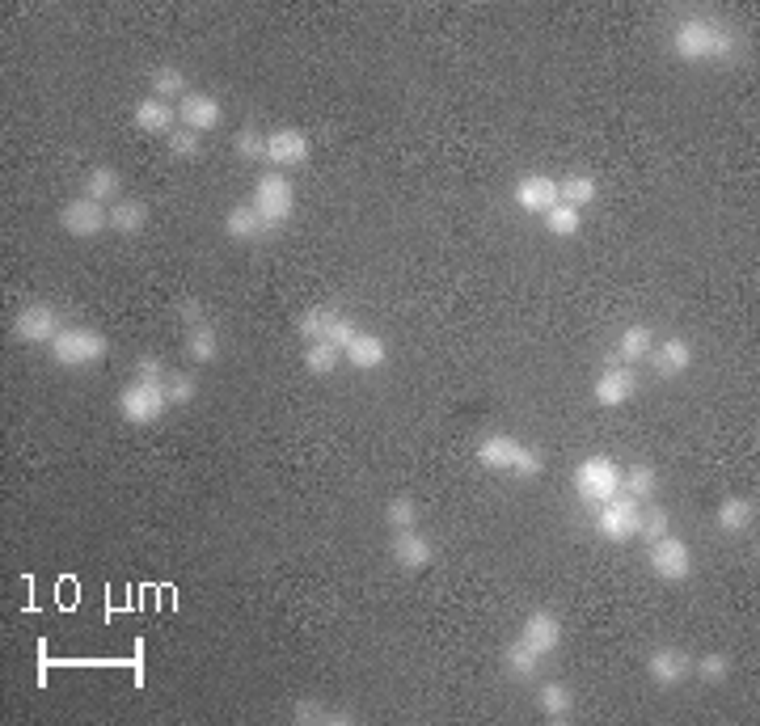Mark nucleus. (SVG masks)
<instances>
[{
  "label": "nucleus",
  "mask_w": 760,
  "mask_h": 726,
  "mask_svg": "<svg viewBox=\"0 0 760 726\" xmlns=\"http://www.w3.org/2000/svg\"><path fill=\"white\" fill-rule=\"evenodd\" d=\"M668 43L684 64H714V60H731L735 34L731 26L714 22V17H680Z\"/></svg>",
  "instance_id": "f257e3e1"
},
{
  "label": "nucleus",
  "mask_w": 760,
  "mask_h": 726,
  "mask_svg": "<svg viewBox=\"0 0 760 726\" xmlns=\"http://www.w3.org/2000/svg\"><path fill=\"white\" fill-rule=\"evenodd\" d=\"M478 465L490 469V473H511V477H520V482H532V477H541V469H545L541 452L520 444V439L507 435V431H494V435L482 439L478 444Z\"/></svg>",
  "instance_id": "f03ea898"
},
{
  "label": "nucleus",
  "mask_w": 760,
  "mask_h": 726,
  "mask_svg": "<svg viewBox=\"0 0 760 726\" xmlns=\"http://www.w3.org/2000/svg\"><path fill=\"white\" fill-rule=\"evenodd\" d=\"M250 207L258 212V220L275 233V228H283V224L292 220V212H296V186L288 182V174H283V169H266V174L254 182Z\"/></svg>",
  "instance_id": "7ed1b4c3"
},
{
  "label": "nucleus",
  "mask_w": 760,
  "mask_h": 726,
  "mask_svg": "<svg viewBox=\"0 0 760 726\" xmlns=\"http://www.w3.org/2000/svg\"><path fill=\"white\" fill-rule=\"evenodd\" d=\"M106 355H110V342L93 326H64L51 338V359L60 363V368H93V363H102Z\"/></svg>",
  "instance_id": "20e7f679"
},
{
  "label": "nucleus",
  "mask_w": 760,
  "mask_h": 726,
  "mask_svg": "<svg viewBox=\"0 0 760 726\" xmlns=\"http://www.w3.org/2000/svg\"><path fill=\"white\" fill-rule=\"evenodd\" d=\"M575 490H579V499L587 507H600L608 503L613 494H621V465L613 461V456H583V461L575 465Z\"/></svg>",
  "instance_id": "39448f33"
},
{
  "label": "nucleus",
  "mask_w": 760,
  "mask_h": 726,
  "mask_svg": "<svg viewBox=\"0 0 760 726\" xmlns=\"http://www.w3.org/2000/svg\"><path fill=\"white\" fill-rule=\"evenodd\" d=\"M165 410H169L165 380H131V385L119 393V414L127 418L131 427H152V423H161Z\"/></svg>",
  "instance_id": "423d86ee"
},
{
  "label": "nucleus",
  "mask_w": 760,
  "mask_h": 726,
  "mask_svg": "<svg viewBox=\"0 0 760 726\" xmlns=\"http://www.w3.org/2000/svg\"><path fill=\"white\" fill-rule=\"evenodd\" d=\"M646 562H651V575L659 583H689L693 579V549L684 537L663 532L659 541L646 545Z\"/></svg>",
  "instance_id": "0eeeda50"
},
{
  "label": "nucleus",
  "mask_w": 760,
  "mask_h": 726,
  "mask_svg": "<svg viewBox=\"0 0 760 726\" xmlns=\"http://www.w3.org/2000/svg\"><path fill=\"white\" fill-rule=\"evenodd\" d=\"M642 524V499H630V494H613L608 503L596 507V532L613 545H630L638 537Z\"/></svg>",
  "instance_id": "6e6552de"
},
{
  "label": "nucleus",
  "mask_w": 760,
  "mask_h": 726,
  "mask_svg": "<svg viewBox=\"0 0 760 726\" xmlns=\"http://www.w3.org/2000/svg\"><path fill=\"white\" fill-rule=\"evenodd\" d=\"M64 326H60V313L51 309L47 300H30V304H22L17 309V317H13V338L17 342H26V347H51V338L60 334Z\"/></svg>",
  "instance_id": "1a4fd4ad"
},
{
  "label": "nucleus",
  "mask_w": 760,
  "mask_h": 726,
  "mask_svg": "<svg viewBox=\"0 0 760 726\" xmlns=\"http://www.w3.org/2000/svg\"><path fill=\"white\" fill-rule=\"evenodd\" d=\"M60 228L76 241H89V237H98L110 228V212H106V203L89 199V195H76L60 207Z\"/></svg>",
  "instance_id": "9d476101"
},
{
  "label": "nucleus",
  "mask_w": 760,
  "mask_h": 726,
  "mask_svg": "<svg viewBox=\"0 0 760 726\" xmlns=\"http://www.w3.org/2000/svg\"><path fill=\"white\" fill-rule=\"evenodd\" d=\"M309 152H313V140L304 136L300 127H275L271 136H266V161L275 169H296L309 161Z\"/></svg>",
  "instance_id": "9b49d317"
},
{
  "label": "nucleus",
  "mask_w": 760,
  "mask_h": 726,
  "mask_svg": "<svg viewBox=\"0 0 760 726\" xmlns=\"http://www.w3.org/2000/svg\"><path fill=\"white\" fill-rule=\"evenodd\" d=\"M634 389H638V376H634L630 363L608 359V368L596 376V406H604V410L625 406V401L634 397Z\"/></svg>",
  "instance_id": "f8f14e48"
},
{
  "label": "nucleus",
  "mask_w": 760,
  "mask_h": 726,
  "mask_svg": "<svg viewBox=\"0 0 760 726\" xmlns=\"http://www.w3.org/2000/svg\"><path fill=\"white\" fill-rule=\"evenodd\" d=\"M389 553H393V562L402 566L406 575H418V570L431 566V541H427L418 528H393Z\"/></svg>",
  "instance_id": "ddd939ff"
},
{
  "label": "nucleus",
  "mask_w": 760,
  "mask_h": 726,
  "mask_svg": "<svg viewBox=\"0 0 760 726\" xmlns=\"http://www.w3.org/2000/svg\"><path fill=\"white\" fill-rule=\"evenodd\" d=\"M511 195H516V207H520V212H528V216H545L554 203H562V199H558V182L549 178V174H528V178H520Z\"/></svg>",
  "instance_id": "4468645a"
},
{
  "label": "nucleus",
  "mask_w": 760,
  "mask_h": 726,
  "mask_svg": "<svg viewBox=\"0 0 760 726\" xmlns=\"http://www.w3.org/2000/svg\"><path fill=\"white\" fill-rule=\"evenodd\" d=\"M520 642H528L541 659H549L562 646V621L549 613V608H537V613H528V621L520 629Z\"/></svg>",
  "instance_id": "2eb2a0df"
},
{
  "label": "nucleus",
  "mask_w": 760,
  "mask_h": 726,
  "mask_svg": "<svg viewBox=\"0 0 760 726\" xmlns=\"http://www.w3.org/2000/svg\"><path fill=\"white\" fill-rule=\"evenodd\" d=\"M220 119H224V106L212 98V93H195L190 89L186 98L178 102V123L182 127H190V131H212V127H220Z\"/></svg>",
  "instance_id": "dca6fc26"
},
{
  "label": "nucleus",
  "mask_w": 760,
  "mask_h": 726,
  "mask_svg": "<svg viewBox=\"0 0 760 726\" xmlns=\"http://www.w3.org/2000/svg\"><path fill=\"white\" fill-rule=\"evenodd\" d=\"M651 368H655V376L659 380H676V376H684L693 368V347L684 338H663L659 347H651Z\"/></svg>",
  "instance_id": "f3484780"
},
{
  "label": "nucleus",
  "mask_w": 760,
  "mask_h": 726,
  "mask_svg": "<svg viewBox=\"0 0 760 726\" xmlns=\"http://www.w3.org/2000/svg\"><path fill=\"white\" fill-rule=\"evenodd\" d=\"M646 672H651V680L659 689H676L684 676H693V659L684 651H676V646H659V651L646 659Z\"/></svg>",
  "instance_id": "a211bd4d"
},
{
  "label": "nucleus",
  "mask_w": 760,
  "mask_h": 726,
  "mask_svg": "<svg viewBox=\"0 0 760 726\" xmlns=\"http://www.w3.org/2000/svg\"><path fill=\"white\" fill-rule=\"evenodd\" d=\"M342 359H347V368H355V372H376L380 363L389 359V347H385V338H380V334L359 330V334L347 342V351H342Z\"/></svg>",
  "instance_id": "6ab92c4d"
},
{
  "label": "nucleus",
  "mask_w": 760,
  "mask_h": 726,
  "mask_svg": "<svg viewBox=\"0 0 760 726\" xmlns=\"http://www.w3.org/2000/svg\"><path fill=\"white\" fill-rule=\"evenodd\" d=\"M174 123H178V106L174 102H161V98L136 102V131H144V136H165L169 140Z\"/></svg>",
  "instance_id": "aec40b11"
},
{
  "label": "nucleus",
  "mask_w": 760,
  "mask_h": 726,
  "mask_svg": "<svg viewBox=\"0 0 760 726\" xmlns=\"http://www.w3.org/2000/svg\"><path fill=\"white\" fill-rule=\"evenodd\" d=\"M224 237L228 241H245V245H254V241H266L271 237V228H266L258 220V212L250 203H237V207H228V216H224Z\"/></svg>",
  "instance_id": "412c9836"
},
{
  "label": "nucleus",
  "mask_w": 760,
  "mask_h": 726,
  "mask_svg": "<svg viewBox=\"0 0 760 726\" xmlns=\"http://www.w3.org/2000/svg\"><path fill=\"white\" fill-rule=\"evenodd\" d=\"M537 710L549 722H566L570 714H575V693H570L562 680H549V684H541V693H537Z\"/></svg>",
  "instance_id": "4be33fe9"
},
{
  "label": "nucleus",
  "mask_w": 760,
  "mask_h": 726,
  "mask_svg": "<svg viewBox=\"0 0 760 726\" xmlns=\"http://www.w3.org/2000/svg\"><path fill=\"white\" fill-rule=\"evenodd\" d=\"M85 195L98 203H119L123 199V174L114 165H93L85 174Z\"/></svg>",
  "instance_id": "5701e85b"
},
{
  "label": "nucleus",
  "mask_w": 760,
  "mask_h": 726,
  "mask_svg": "<svg viewBox=\"0 0 760 726\" xmlns=\"http://www.w3.org/2000/svg\"><path fill=\"white\" fill-rule=\"evenodd\" d=\"M144 224H148V207L140 199H119V203H110V228L119 237H140L144 233Z\"/></svg>",
  "instance_id": "b1692460"
},
{
  "label": "nucleus",
  "mask_w": 760,
  "mask_h": 726,
  "mask_svg": "<svg viewBox=\"0 0 760 726\" xmlns=\"http://www.w3.org/2000/svg\"><path fill=\"white\" fill-rule=\"evenodd\" d=\"M714 520H718L722 532H748L752 520H756V503H752V499H739V494H731V499H722V503H718Z\"/></svg>",
  "instance_id": "393cba45"
},
{
  "label": "nucleus",
  "mask_w": 760,
  "mask_h": 726,
  "mask_svg": "<svg viewBox=\"0 0 760 726\" xmlns=\"http://www.w3.org/2000/svg\"><path fill=\"white\" fill-rule=\"evenodd\" d=\"M292 718L300 726H342V722H351V714H338V710H326V701H317V697H300L292 705Z\"/></svg>",
  "instance_id": "a878e982"
},
{
  "label": "nucleus",
  "mask_w": 760,
  "mask_h": 726,
  "mask_svg": "<svg viewBox=\"0 0 760 726\" xmlns=\"http://www.w3.org/2000/svg\"><path fill=\"white\" fill-rule=\"evenodd\" d=\"M186 72L178 64H161L157 72H152V98H161V102H182L186 98Z\"/></svg>",
  "instance_id": "bb28decb"
},
{
  "label": "nucleus",
  "mask_w": 760,
  "mask_h": 726,
  "mask_svg": "<svg viewBox=\"0 0 760 726\" xmlns=\"http://www.w3.org/2000/svg\"><path fill=\"white\" fill-rule=\"evenodd\" d=\"M186 355L195 359V363H212V359L220 355V334H216L212 321H203V326L186 330Z\"/></svg>",
  "instance_id": "cd10ccee"
},
{
  "label": "nucleus",
  "mask_w": 760,
  "mask_h": 726,
  "mask_svg": "<svg viewBox=\"0 0 760 726\" xmlns=\"http://www.w3.org/2000/svg\"><path fill=\"white\" fill-rule=\"evenodd\" d=\"M651 347H655L651 326H630V330H621L617 355H621V363H642L646 355H651Z\"/></svg>",
  "instance_id": "c85d7f7f"
},
{
  "label": "nucleus",
  "mask_w": 760,
  "mask_h": 726,
  "mask_svg": "<svg viewBox=\"0 0 760 726\" xmlns=\"http://www.w3.org/2000/svg\"><path fill=\"white\" fill-rule=\"evenodd\" d=\"M338 363H342V351L334 342H309V347H304V368H309V376H317V380L334 376Z\"/></svg>",
  "instance_id": "c756f323"
},
{
  "label": "nucleus",
  "mask_w": 760,
  "mask_h": 726,
  "mask_svg": "<svg viewBox=\"0 0 760 726\" xmlns=\"http://www.w3.org/2000/svg\"><path fill=\"white\" fill-rule=\"evenodd\" d=\"M558 199L583 212L587 203H596V178H592V174H570V178H562V182H558Z\"/></svg>",
  "instance_id": "7c9ffc66"
},
{
  "label": "nucleus",
  "mask_w": 760,
  "mask_h": 726,
  "mask_svg": "<svg viewBox=\"0 0 760 726\" xmlns=\"http://www.w3.org/2000/svg\"><path fill=\"white\" fill-rule=\"evenodd\" d=\"M659 486V477L651 465H630V469H621V494H630V499H651Z\"/></svg>",
  "instance_id": "2f4dec72"
},
{
  "label": "nucleus",
  "mask_w": 760,
  "mask_h": 726,
  "mask_svg": "<svg viewBox=\"0 0 760 726\" xmlns=\"http://www.w3.org/2000/svg\"><path fill=\"white\" fill-rule=\"evenodd\" d=\"M545 228H549L554 237L566 241V237H575L579 228H583V212H579V207H570V203H554V207L545 212Z\"/></svg>",
  "instance_id": "473e14b6"
},
{
  "label": "nucleus",
  "mask_w": 760,
  "mask_h": 726,
  "mask_svg": "<svg viewBox=\"0 0 760 726\" xmlns=\"http://www.w3.org/2000/svg\"><path fill=\"white\" fill-rule=\"evenodd\" d=\"M503 659H507V672L516 676V680H532V676H537V667H541V655L532 651L528 642H520V638L507 646V655H503Z\"/></svg>",
  "instance_id": "72a5a7b5"
},
{
  "label": "nucleus",
  "mask_w": 760,
  "mask_h": 726,
  "mask_svg": "<svg viewBox=\"0 0 760 726\" xmlns=\"http://www.w3.org/2000/svg\"><path fill=\"white\" fill-rule=\"evenodd\" d=\"M663 532H672V520H668V507H659V503H642V524H638V537L651 545L659 541Z\"/></svg>",
  "instance_id": "f704fd0d"
},
{
  "label": "nucleus",
  "mask_w": 760,
  "mask_h": 726,
  "mask_svg": "<svg viewBox=\"0 0 760 726\" xmlns=\"http://www.w3.org/2000/svg\"><path fill=\"white\" fill-rule=\"evenodd\" d=\"M385 520H389V528H418V503L410 494H393L385 507Z\"/></svg>",
  "instance_id": "c9c22d12"
},
{
  "label": "nucleus",
  "mask_w": 760,
  "mask_h": 726,
  "mask_svg": "<svg viewBox=\"0 0 760 726\" xmlns=\"http://www.w3.org/2000/svg\"><path fill=\"white\" fill-rule=\"evenodd\" d=\"M330 313H334V309H309V313H300L296 330H300V338H304V347H309V342H326Z\"/></svg>",
  "instance_id": "e433bc0d"
},
{
  "label": "nucleus",
  "mask_w": 760,
  "mask_h": 726,
  "mask_svg": "<svg viewBox=\"0 0 760 726\" xmlns=\"http://www.w3.org/2000/svg\"><path fill=\"white\" fill-rule=\"evenodd\" d=\"M165 393H169V406H190L195 393H199V385H195V376H190V372H169Z\"/></svg>",
  "instance_id": "4c0bfd02"
},
{
  "label": "nucleus",
  "mask_w": 760,
  "mask_h": 726,
  "mask_svg": "<svg viewBox=\"0 0 760 726\" xmlns=\"http://www.w3.org/2000/svg\"><path fill=\"white\" fill-rule=\"evenodd\" d=\"M233 148H237V157H241V161H266V136H262V131H254V127L237 131V136H233Z\"/></svg>",
  "instance_id": "58836bf2"
},
{
  "label": "nucleus",
  "mask_w": 760,
  "mask_h": 726,
  "mask_svg": "<svg viewBox=\"0 0 760 726\" xmlns=\"http://www.w3.org/2000/svg\"><path fill=\"white\" fill-rule=\"evenodd\" d=\"M199 148H203V136H199V131H190V127H174V131H169V152H174L178 161L199 157Z\"/></svg>",
  "instance_id": "ea45409f"
},
{
  "label": "nucleus",
  "mask_w": 760,
  "mask_h": 726,
  "mask_svg": "<svg viewBox=\"0 0 760 726\" xmlns=\"http://www.w3.org/2000/svg\"><path fill=\"white\" fill-rule=\"evenodd\" d=\"M693 672L706 680V684H722L731 676V663H727V655H701L697 663H693Z\"/></svg>",
  "instance_id": "a19ab883"
},
{
  "label": "nucleus",
  "mask_w": 760,
  "mask_h": 726,
  "mask_svg": "<svg viewBox=\"0 0 760 726\" xmlns=\"http://www.w3.org/2000/svg\"><path fill=\"white\" fill-rule=\"evenodd\" d=\"M359 334V326H355V321L351 317H342L338 309L330 313V326H326V342H334V347L338 351H347V342Z\"/></svg>",
  "instance_id": "79ce46f5"
},
{
  "label": "nucleus",
  "mask_w": 760,
  "mask_h": 726,
  "mask_svg": "<svg viewBox=\"0 0 760 726\" xmlns=\"http://www.w3.org/2000/svg\"><path fill=\"white\" fill-rule=\"evenodd\" d=\"M136 380H169V372H165V363L157 355H140L136 359Z\"/></svg>",
  "instance_id": "37998d69"
},
{
  "label": "nucleus",
  "mask_w": 760,
  "mask_h": 726,
  "mask_svg": "<svg viewBox=\"0 0 760 726\" xmlns=\"http://www.w3.org/2000/svg\"><path fill=\"white\" fill-rule=\"evenodd\" d=\"M178 321H182L186 330H195V326H203V321H207V313H203V304H199V300H182V304H178Z\"/></svg>",
  "instance_id": "c03bdc74"
}]
</instances>
